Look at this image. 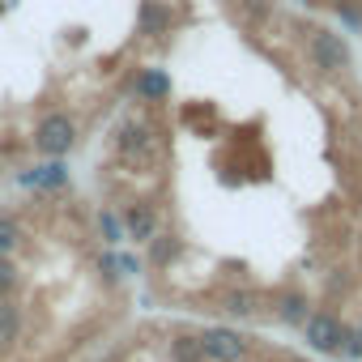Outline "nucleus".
Returning a JSON list of instances; mask_svg holds the SVG:
<instances>
[{
    "label": "nucleus",
    "instance_id": "f257e3e1",
    "mask_svg": "<svg viewBox=\"0 0 362 362\" xmlns=\"http://www.w3.org/2000/svg\"><path fill=\"white\" fill-rule=\"evenodd\" d=\"M201 341V354L205 362H243L252 354V337H243L239 328H226V324H209L197 332Z\"/></svg>",
    "mask_w": 362,
    "mask_h": 362
},
{
    "label": "nucleus",
    "instance_id": "f03ea898",
    "mask_svg": "<svg viewBox=\"0 0 362 362\" xmlns=\"http://www.w3.org/2000/svg\"><path fill=\"white\" fill-rule=\"evenodd\" d=\"M73 145H77V119L69 111H52V115L39 119V128H35V153L64 158Z\"/></svg>",
    "mask_w": 362,
    "mask_h": 362
},
{
    "label": "nucleus",
    "instance_id": "7ed1b4c3",
    "mask_svg": "<svg viewBox=\"0 0 362 362\" xmlns=\"http://www.w3.org/2000/svg\"><path fill=\"white\" fill-rule=\"evenodd\" d=\"M307 56H311V64H315L320 73H328V77H341V73L354 69V56H349L345 39L332 35V30H311V35H307Z\"/></svg>",
    "mask_w": 362,
    "mask_h": 362
},
{
    "label": "nucleus",
    "instance_id": "20e7f679",
    "mask_svg": "<svg viewBox=\"0 0 362 362\" xmlns=\"http://www.w3.org/2000/svg\"><path fill=\"white\" fill-rule=\"evenodd\" d=\"M341 328H345V320H337L332 311H311V315L303 320V337H307V345H311L315 354H337Z\"/></svg>",
    "mask_w": 362,
    "mask_h": 362
},
{
    "label": "nucleus",
    "instance_id": "39448f33",
    "mask_svg": "<svg viewBox=\"0 0 362 362\" xmlns=\"http://www.w3.org/2000/svg\"><path fill=\"white\" fill-rule=\"evenodd\" d=\"M115 149H119L128 162H149V158L158 153V136H153V128H149V124L128 119V124L115 132Z\"/></svg>",
    "mask_w": 362,
    "mask_h": 362
},
{
    "label": "nucleus",
    "instance_id": "423d86ee",
    "mask_svg": "<svg viewBox=\"0 0 362 362\" xmlns=\"http://www.w3.org/2000/svg\"><path fill=\"white\" fill-rule=\"evenodd\" d=\"M119 222H124V235H128L132 243H149V239L158 235V214H153V205H145V201L124 205Z\"/></svg>",
    "mask_w": 362,
    "mask_h": 362
},
{
    "label": "nucleus",
    "instance_id": "0eeeda50",
    "mask_svg": "<svg viewBox=\"0 0 362 362\" xmlns=\"http://www.w3.org/2000/svg\"><path fill=\"white\" fill-rule=\"evenodd\" d=\"M132 94H136L141 103H162V98L170 94V77H166L162 69H136V73H132Z\"/></svg>",
    "mask_w": 362,
    "mask_h": 362
},
{
    "label": "nucleus",
    "instance_id": "6e6552de",
    "mask_svg": "<svg viewBox=\"0 0 362 362\" xmlns=\"http://www.w3.org/2000/svg\"><path fill=\"white\" fill-rule=\"evenodd\" d=\"M307 307H311V303H307V294H303V290H281V294L273 298L277 320H281V324H294V328H303V320L311 315Z\"/></svg>",
    "mask_w": 362,
    "mask_h": 362
},
{
    "label": "nucleus",
    "instance_id": "1a4fd4ad",
    "mask_svg": "<svg viewBox=\"0 0 362 362\" xmlns=\"http://www.w3.org/2000/svg\"><path fill=\"white\" fill-rule=\"evenodd\" d=\"M166 30H170V9L158 5V0H145V5L136 9V35L158 39V35H166Z\"/></svg>",
    "mask_w": 362,
    "mask_h": 362
},
{
    "label": "nucleus",
    "instance_id": "9d476101",
    "mask_svg": "<svg viewBox=\"0 0 362 362\" xmlns=\"http://www.w3.org/2000/svg\"><path fill=\"white\" fill-rule=\"evenodd\" d=\"M22 184H26V188H64V184H69V166H64L60 158H52V162L26 170V175H22Z\"/></svg>",
    "mask_w": 362,
    "mask_h": 362
},
{
    "label": "nucleus",
    "instance_id": "9b49d317",
    "mask_svg": "<svg viewBox=\"0 0 362 362\" xmlns=\"http://www.w3.org/2000/svg\"><path fill=\"white\" fill-rule=\"evenodd\" d=\"M166 354H170V362H205L197 332H175L170 345H166Z\"/></svg>",
    "mask_w": 362,
    "mask_h": 362
},
{
    "label": "nucleus",
    "instance_id": "f8f14e48",
    "mask_svg": "<svg viewBox=\"0 0 362 362\" xmlns=\"http://www.w3.org/2000/svg\"><path fill=\"white\" fill-rule=\"evenodd\" d=\"M222 303H226V311H230V315H239V320L260 315V294H256V290H230Z\"/></svg>",
    "mask_w": 362,
    "mask_h": 362
},
{
    "label": "nucleus",
    "instance_id": "ddd939ff",
    "mask_svg": "<svg viewBox=\"0 0 362 362\" xmlns=\"http://www.w3.org/2000/svg\"><path fill=\"white\" fill-rule=\"evenodd\" d=\"M175 256H179V239L175 235H153L149 239V264L153 269H166Z\"/></svg>",
    "mask_w": 362,
    "mask_h": 362
},
{
    "label": "nucleus",
    "instance_id": "4468645a",
    "mask_svg": "<svg viewBox=\"0 0 362 362\" xmlns=\"http://www.w3.org/2000/svg\"><path fill=\"white\" fill-rule=\"evenodd\" d=\"M18 332H22V311L9 298H0V345H13Z\"/></svg>",
    "mask_w": 362,
    "mask_h": 362
},
{
    "label": "nucleus",
    "instance_id": "2eb2a0df",
    "mask_svg": "<svg viewBox=\"0 0 362 362\" xmlns=\"http://www.w3.org/2000/svg\"><path fill=\"white\" fill-rule=\"evenodd\" d=\"M337 358H345V362H362V337H358V324L349 328H341V345H337Z\"/></svg>",
    "mask_w": 362,
    "mask_h": 362
},
{
    "label": "nucleus",
    "instance_id": "dca6fc26",
    "mask_svg": "<svg viewBox=\"0 0 362 362\" xmlns=\"http://www.w3.org/2000/svg\"><path fill=\"white\" fill-rule=\"evenodd\" d=\"M18 243H22V226L9 214H0V256H13Z\"/></svg>",
    "mask_w": 362,
    "mask_h": 362
},
{
    "label": "nucleus",
    "instance_id": "f3484780",
    "mask_svg": "<svg viewBox=\"0 0 362 362\" xmlns=\"http://www.w3.org/2000/svg\"><path fill=\"white\" fill-rule=\"evenodd\" d=\"M18 290V264L9 256H0V298H9Z\"/></svg>",
    "mask_w": 362,
    "mask_h": 362
},
{
    "label": "nucleus",
    "instance_id": "a211bd4d",
    "mask_svg": "<svg viewBox=\"0 0 362 362\" xmlns=\"http://www.w3.org/2000/svg\"><path fill=\"white\" fill-rule=\"evenodd\" d=\"M98 226H103L107 243H124V239H128V235H124V222H119L115 214H98Z\"/></svg>",
    "mask_w": 362,
    "mask_h": 362
},
{
    "label": "nucleus",
    "instance_id": "6ab92c4d",
    "mask_svg": "<svg viewBox=\"0 0 362 362\" xmlns=\"http://www.w3.org/2000/svg\"><path fill=\"white\" fill-rule=\"evenodd\" d=\"M358 337H362V320H358Z\"/></svg>",
    "mask_w": 362,
    "mask_h": 362
}]
</instances>
